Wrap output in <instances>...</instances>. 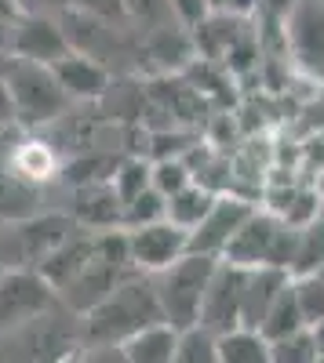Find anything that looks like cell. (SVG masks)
I'll use <instances>...</instances> for the list:
<instances>
[{
    "mask_svg": "<svg viewBox=\"0 0 324 363\" xmlns=\"http://www.w3.org/2000/svg\"><path fill=\"white\" fill-rule=\"evenodd\" d=\"M168 4H171V18L179 22L183 29H190V33L200 22L212 18V4H208V0H168Z\"/></svg>",
    "mask_w": 324,
    "mask_h": 363,
    "instance_id": "36",
    "label": "cell"
},
{
    "mask_svg": "<svg viewBox=\"0 0 324 363\" xmlns=\"http://www.w3.org/2000/svg\"><path fill=\"white\" fill-rule=\"evenodd\" d=\"M18 178H26L29 186H48V182H55V178H63V160H58V153H55V145L51 142H44V138H37L33 131H26L22 135V142L11 149V157L4 160Z\"/></svg>",
    "mask_w": 324,
    "mask_h": 363,
    "instance_id": "17",
    "label": "cell"
},
{
    "mask_svg": "<svg viewBox=\"0 0 324 363\" xmlns=\"http://www.w3.org/2000/svg\"><path fill=\"white\" fill-rule=\"evenodd\" d=\"M80 345V316L55 306L0 342V363H70Z\"/></svg>",
    "mask_w": 324,
    "mask_h": 363,
    "instance_id": "2",
    "label": "cell"
},
{
    "mask_svg": "<svg viewBox=\"0 0 324 363\" xmlns=\"http://www.w3.org/2000/svg\"><path fill=\"white\" fill-rule=\"evenodd\" d=\"M11 255H15V265H40L51 251H58L66 240L80 229L73 222V215H55V211H40V215L26 218L18 225H11Z\"/></svg>",
    "mask_w": 324,
    "mask_h": 363,
    "instance_id": "8",
    "label": "cell"
},
{
    "mask_svg": "<svg viewBox=\"0 0 324 363\" xmlns=\"http://www.w3.org/2000/svg\"><path fill=\"white\" fill-rule=\"evenodd\" d=\"M219 269V258L212 255H186L175 265H168L164 272L153 277L157 298H161V309L164 320L179 330H190L200 323V306H204V294H208V284Z\"/></svg>",
    "mask_w": 324,
    "mask_h": 363,
    "instance_id": "4",
    "label": "cell"
},
{
    "mask_svg": "<svg viewBox=\"0 0 324 363\" xmlns=\"http://www.w3.org/2000/svg\"><path fill=\"white\" fill-rule=\"evenodd\" d=\"M58 301V291L40 277V269L33 265H11L0 272V342L8 335H15L18 327H26L29 320H37L44 313H51Z\"/></svg>",
    "mask_w": 324,
    "mask_h": 363,
    "instance_id": "6",
    "label": "cell"
},
{
    "mask_svg": "<svg viewBox=\"0 0 324 363\" xmlns=\"http://www.w3.org/2000/svg\"><path fill=\"white\" fill-rule=\"evenodd\" d=\"M193 167L186 164V157H164V160H153V189L161 196H175L179 189L193 186Z\"/></svg>",
    "mask_w": 324,
    "mask_h": 363,
    "instance_id": "29",
    "label": "cell"
},
{
    "mask_svg": "<svg viewBox=\"0 0 324 363\" xmlns=\"http://www.w3.org/2000/svg\"><path fill=\"white\" fill-rule=\"evenodd\" d=\"M4 80H8L11 99H15L18 124L26 131H40V128L55 124V120L66 113V106H70V95L63 91V84H58L51 66L15 58V66L8 69Z\"/></svg>",
    "mask_w": 324,
    "mask_h": 363,
    "instance_id": "5",
    "label": "cell"
},
{
    "mask_svg": "<svg viewBox=\"0 0 324 363\" xmlns=\"http://www.w3.org/2000/svg\"><path fill=\"white\" fill-rule=\"evenodd\" d=\"M281 218L266 207H255L252 218L237 229V236L230 240V247L222 251V262L237 265V269H259V265H270L274 244H277V233H281Z\"/></svg>",
    "mask_w": 324,
    "mask_h": 363,
    "instance_id": "13",
    "label": "cell"
},
{
    "mask_svg": "<svg viewBox=\"0 0 324 363\" xmlns=\"http://www.w3.org/2000/svg\"><path fill=\"white\" fill-rule=\"evenodd\" d=\"M320 218H324V196H320Z\"/></svg>",
    "mask_w": 324,
    "mask_h": 363,
    "instance_id": "46",
    "label": "cell"
},
{
    "mask_svg": "<svg viewBox=\"0 0 324 363\" xmlns=\"http://www.w3.org/2000/svg\"><path fill=\"white\" fill-rule=\"evenodd\" d=\"M0 124H18V113H15V99L8 91V80H0Z\"/></svg>",
    "mask_w": 324,
    "mask_h": 363,
    "instance_id": "41",
    "label": "cell"
},
{
    "mask_svg": "<svg viewBox=\"0 0 324 363\" xmlns=\"http://www.w3.org/2000/svg\"><path fill=\"white\" fill-rule=\"evenodd\" d=\"M73 51L63 18L58 15H22L15 22V37H11V55L22 62H40L55 66L58 58H66Z\"/></svg>",
    "mask_w": 324,
    "mask_h": 363,
    "instance_id": "10",
    "label": "cell"
},
{
    "mask_svg": "<svg viewBox=\"0 0 324 363\" xmlns=\"http://www.w3.org/2000/svg\"><path fill=\"white\" fill-rule=\"evenodd\" d=\"M22 15H26L22 0H0V18H8V22H18Z\"/></svg>",
    "mask_w": 324,
    "mask_h": 363,
    "instance_id": "42",
    "label": "cell"
},
{
    "mask_svg": "<svg viewBox=\"0 0 324 363\" xmlns=\"http://www.w3.org/2000/svg\"><path fill=\"white\" fill-rule=\"evenodd\" d=\"M284 44L299 69L324 77V0H299L284 26Z\"/></svg>",
    "mask_w": 324,
    "mask_h": 363,
    "instance_id": "12",
    "label": "cell"
},
{
    "mask_svg": "<svg viewBox=\"0 0 324 363\" xmlns=\"http://www.w3.org/2000/svg\"><path fill=\"white\" fill-rule=\"evenodd\" d=\"M161 218H168V196H161L157 189H146L124 203V229H139V225H150Z\"/></svg>",
    "mask_w": 324,
    "mask_h": 363,
    "instance_id": "30",
    "label": "cell"
},
{
    "mask_svg": "<svg viewBox=\"0 0 324 363\" xmlns=\"http://www.w3.org/2000/svg\"><path fill=\"white\" fill-rule=\"evenodd\" d=\"M51 69L58 84H63V91L70 95V102H102L113 91V69L84 51H70Z\"/></svg>",
    "mask_w": 324,
    "mask_h": 363,
    "instance_id": "14",
    "label": "cell"
},
{
    "mask_svg": "<svg viewBox=\"0 0 324 363\" xmlns=\"http://www.w3.org/2000/svg\"><path fill=\"white\" fill-rule=\"evenodd\" d=\"M262 335H266L270 342H281L288 335H299V330H306V320H303V309H299V298H296V280H291L281 298L274 301V309L266 313V320H262Z\"/></svg>",
    "mask_w": 324,
    "mask_h": 363,
    "instance_id": "24",
    "label": "cell"
},
{
    "mask_svg": "<svg viewBox=\"0 0 324 363\" xmlns=\"http://www.w3.org/2000/svg\"><path fill=\"white\" fill-rule=\"evenodd\" d=\"M15 66V55H8V51H0V80L8 77V69Z\"/></svg>",
    "mask_w": 324,
    "mask_h": 363,
    "instance_id": "44",
    "label": "cell"
},
{
    "mask_svg": "<svg viewBox=\"0 0 324 363\" xmlns=\"http://www.w3.org/2000/svg\"><path fill=\"white\" fill-rule=\"evenodd\" d=\"M22 135H26V128H18V124H0V164L11 157V149L22 142Z\"/></svg>",
    "mask_w": 324,
    "mask_h": 363,
    "instance_id": "40",
    "label": "cell"
},
{
    "mask_svg": "<svg viewBox=\"0 0 324 363\" xmlns=\"http://www.w3.org/2000/svg\"><path fill=\"white\" fill-rule=\"evenodd\" d=\"M124 4H128L131 26H142V29H157V26H168V22H175V18H171V4H168V0H124Z\"/></svg>",
    "mask_w": 324,
    "mask_h": 363,
    "instance_id": "35",
    "label": "cell"
},
{
    "mask_svg": "<svg viewBox=\"0 0 324 363\" xmlns=\"http://www.w3.org/2000/svg\"><path fill=\"white\" fill-rule=\"evenodd\" d=\"M70 8L80 11V15H87V18L109 22V26H128L131 22L124 0H70Z\"/></svg>",
    "mask_w": 324,
    "mask_h": 363,
    "instance_id": "34",
    "label": "cell"
},
{
    "mask_svg": "<svg viewBox=\"0 0 324 363\" xmlns=\"http://www.w3.org/2000/svg\"><path fill=\"white\" fill-rule=\"evenodd\" d=\"M317 218H320V193L317 189H296L291 193V203L284 207V215H281V222L296 225V229H306Z\"/></svg>",
    "mask_w": 324,
    "mask_h": 363,
    "instance_id": "33",
    "label": "cell"
},
{
    "mask_svg": "<svg viewBox=\"0 0 324 363\" xmlns=\"http://www.w3.org/2000/svg\"><path fill=\"white\" fill-rule=\"evenodd\" d=\"M270 352H274V363H317V356H320L310 327L299 330V335L281 338V342H270Z\"/></svg>",
    "mask_w": 324,
    "mask_h": 363,
    "instance_id": "31",
    "label": "cell"
},
{
    "mask_svg": "<svg viewBox=\"0 0 324 363\" xmlns=\"http://www.w3.org/2000/svg\"><path fill=\"white\" fill-rule=\"evenodd\" d=\"M171 363H219V338L212 335V330H204V327L183 330Z\"/></svg>",
    "mask_w": 324,
    "mask_h": 363,
    "instance_id": "28",
    "label": "cell"
},
{
    "mask_svg": "<svg viewBox=\"0 0 324 363\" xmlns=\"http://www.w3.org/2000/svg\"><path fill=\"white\" fill-rule=\"evenodd\" d=\"M255 203L248 196H237V193H219L215 207L208 211L193 233H190V251L193 255H212V258H222V251L230 247V240L237 236V229L252 218Z\"/></svg>",
    "mask_w": 324,
    "mask_h": 363,
    "instance_id": "11",
    "label": "cell"
},
{
    "mask_svg": "<svg viewBox=\"0 0 324 363\" xmlns=\"http://www.w3.org/2000/svg\"><path fill=\"white\" fill-rule=\"evenodd\" d=\"M324 272V218L299 229V247L291 262V277H317Z\"/></svg>",
    "mask_w": 324,
    "mask_h": 363,
    "instance_id": "26",
    "label": "cell"
},
{
    "mask_svg": "<svg viewBox=\"0 0 324 363\" xmlns=\"http://www.w3.org/2000/svg\"><path fill=\"white\" fill-rule=\"evenodd\" d=\"M44 207V189L29 186L26 178H18L8 164H0V225H18L26 218L40 215Z\"/></svg>",
    "mask_w": 324,
    "mask_h": 363,
    "instance_id": "20",
    "label": "cell"
},
{
    "mask_svg": "<svg viewBox=\"0 0 324 363\" xmlns=\"http://www.w3.org/2000/svg\"><path fill=\"white\" fill-rule=\"evenodd\" d=\"M142 51H146V58H150L161 73H186L197 58H200V55H197V44H193V33H190V29H183L179 22L146 29ZM142 51H139V55H142Z\"/></svg>",
    "mask_w": 324,
    "mask_h": 363,
    "instance_id": "16",
    "label": "cell"
},
{
    "mask_svg": "<svg viewBox=\"0 0 324 363\" xmlns=\"http://www.w3.org/2000/svg\"><path fill=\"white\" fill-rule=\"evenodd\" d=\"M131 272H135V265H131V255H128V233L124 229L95 233L92 262H87L80 277L58 294V301H63L70 313L84 316V313H92L106 294H113L117 287H121Z\"/></svg>",
    "mask_w": 324,
    "mask_h": 363,
    "instance_id": "3",
    "label": "cell"
},
{
    "mask_svg": "<svg viewBox=\"0 0 324 363\" xmlns=\"http://www.w3.org/2000/svg\"><path fill=\"white\" fill-rule=\"evenodd\" d=\"M219 363H274L270 338L252 327H233L219 335Z\"/></svg>",
    "mask_w": 324,
    "mask_h": 363,
    "instance_id": "22",
    "label": "cell"
},
{
    "mask_svg": "<svg viewBox=\"0 0 324 363\" xmlns=\"http://www.w3.org/2000/svg\"><path fill=\"white\" fill-rule=\"evenodd\" d=\"M92 255H95V233L77 229V233L66 240V244L58 247V251H51L37 269H40V277H44L58 294H63V291L80 277V272H84V265L92 262Z\"/></svg>",
    "mask_w": 324,
    "mask_h": 363,
    "instance_id": "19",
    "label": "cell"
},
{
    "mask_svg": "<svg viewBox=\"0 0 324 363\" xmlns=\"http://www.w3.org/2000/svg\"><path fill=\"white\" fill-rule=\"evenodd\" d=\"M124 233H128L131 265L135 272H146V277H157V272H164L168 265L190 255V233L168 218L139 225V229H124Z\"/></svg>",
    "mask_w": 324,
    "mask_h": 363,
    "instance_id": "7",
    "label": "cell"
},
{
    "mask_svg": "<svg viewBox=\"0 0 324 363\" xmlns=\"http://www.w3.org/2000/svg\"><path fill=\"white\" fill-rule=\"evenodd\" d=\"M117 157H106V153H92V157H80V160H70L63 167V178L70 186H95V182H109L113 171H117Z\"/></svg>",
    "mask_w": 324,
    "mask_h": 363,
    "instance_id": "27",
    "label": "cell"
},
{
    "mask_svg": "<svg viewBox=\"0 0 324 363\" xmlns=\"http://www.w3.org/2000/svg\"><path fill=\"white\" fill-rule=\"evenodd\" d=\"M310 330H313V338H317V349L324 352V320H320L317 327H310Z\"/></svg>",
    "mask_w": 324,
    "mask_h": 363,
    "instance_id": "45",
    "label": "cell"
},
{
    "mask_svg": "<svg viewBox=\"0 0 324 363\" xmlns=\"http://www.w3.org/2000/svg\"><path fill=\"white\" fill-rule=\"evenodd\" d=\"M70 363H128L121 345H80Z\"/></svg>",
    "mask_w": 324,
    "mask_h": 363,
    "instance_id": "37",
    "label": "cell"
},
{
    "mask_svg": "<svg viewBox=\"0 0 324 363\" xmlns=\"http://www.w3.org/2000/svg\"><path fill=\"white\" fill-rule=\"evenodd\" d=\"M291 284V272L277 269V265H259L248 269V280H244V309H241V327L259 330L266 313L274 309V301L281 298V291Z\"/></svg>",
    "mask_w": 324,
    "mask_h": 363,
    "instance_id": "18",
    "label": "cell"
},
{
    "mask_svg": "<svg viewBox=\"0 0 324 363\" xmlns=\"http://www.w3.org/2000/svg\"><path fill=\"white\" fill-rule=\"evenodd\" d=\"M212 4V15H222V18H252L255 8H259V0H208Z\"/></svg>",
    "mask_w": 324,
    "mask_h": 363,
    "instance_id": "38",
    "label": "cell"
},
{
    "mask_svg": "<svg viewBox=\"0 0 324 363\" xmlns=\"http://www.w3.org/2000/svg\"><path fill=\"white\" fill-rule=\"evenodd\" d=\"M317 363H324V352H320V356H317Z\"/></svg>",
    "mask_w": 324,
    "mask_h": 363,
    "instance_id": "47",
    "label": "cell"
},
{
    "mask_svg": "<svg viewBox=\"0 0 324 363\" xmlns=\"http://www.w3.org/2000/svg\"><path fill=\"white\" fill-rule=\"evenodd\" d=\"M291 280H296V298H299L306 327H317L324 320V272H317V277H291Z\"/></svg>",
    "mask_w": 324,
    "mask_h": 363,
    "instance_id": "32",
    "label": "cell"
},
{
    "mask_svg": "<svg viewBox=\"0 0 324 363\" xmlns=\"http://www.w3.org/2000/svg\"><path fill=\"white\" fill-rule=\"evenodd\" d=\"M219 193H212L208 186H200V182H193V186L179 189L175 196H168V222H175L179 229L193 233L204 218H208V211L215 207Z\"/></svg>",
    "mask_w": 324,
    "mask_h": 363,
    "instance_id": "23",
    "label": "cell"
},
{
    "mask_svg": "<svg viewBox=\"0 0 324 363\" xmlns=\"http://www.w3.org/2000/svg\"><path fill=\"white\" fill-rule=\"evenodd\" d=\"M26 15H63L70 11V0H22Z\"/></svg>",
    "mask_w": 324,
    "mask_h": 363,
    "instance_id": "39",
    "label": "cell"
},
{
    "mask_svg": "<svg viewBox=\"0 0 324 363\" xmlns=\"http://www.w3.org/2000/svg\"><path fill=\"white\" fill-rule=\"evenodd\" d=\"M244 280H248V269H237L219 258V269L208 284V294H204V306H200V323L204 330L212 335H226V330L241 327V309H244Z\"/></svg>",
    "mask_w": 324,
    "mask_h": 363,
    "instance_id": "9",
    "label": "cell"
},
{
    "mask_svg": "<svg viewBox=\"0 0 324 363\" xmlns=\"http://www.w3.org/2000/svg\"><path fill=\"white\" fill-rule=\"evenodd\" d=\"M161 320H164V309H161L153 277L131 272L92 313L80 316V338H84V345H124L139 330L153 327Z\"/></svg>",
    "mask_w": 324,
    "mask_h": 363,
    "instance_id": "1",
    "label": "cell"
},
{
    "mask_svg": "<svg viewBox=\"0 0 324 363\" xmlns=\"http://www.w3.org/2000/svg\"><path fill=\"white\" fill-rule=\"evenodd\" d=\"M70 215L87 233H109L124 229V200L117 196L113 182H95V186H77L70 196Z\"/></svg>",
    "mask_w": 324,
    "mask_h": 363,
    "instance_id": "15",
    "label": "cell"
},
{
    "mask_svg": "<svg viewBox=\"0 0 324 363\" xmlns=\"http://www.w3.org/2000/svg\"><path fill=\"white\" fill-rule=\"evenodd\" d=\"M11 37H15V22L0 18V51H8V55H11Z\"/></svg>",
    "mask_w": 324,
    "mask_h": 363,
    "instance_id": "43",
    "label": "cell"
},
{
    "mask_svg": "<svg viewBox=\"0 0 324 363\" xmlns=\"http://www.w3.org/2000/svg\"><path fill=\"white\" fill-rule=\"evenodd\" d=\"M109 182H113L117 196L128 203L139 193L153 189V160H146V157H121V164H117V171H113Z\"/></svg>",
    "mask_w": 324,
    "mask_h": 363,
    "instance_id": "25",
    "label": "cell"
},
{
    "mask_svg": "<svg viewBox=\"0 0 324 363\" xmlns=\"http://www.w3.org/2000/svg\"><path fill=\"white\" fill-rule=\"evenodd\" d=\"M179 335H183L179 327H171L168 320H161L153 327L139 330V335L128 338L121 349H124L128 363H171L175 349H179Z\"/></svg>",
    "mask_w": 324,
    "mask_h": 363,
    "instance_id": "21",
    "label": "cell"
}]
</instances>
